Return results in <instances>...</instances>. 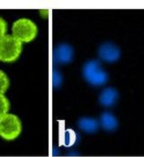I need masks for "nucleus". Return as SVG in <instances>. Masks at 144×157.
Returning <instances> with one entry per match:
<instances>
[{
  "instance_id": "nucleus-4",
  "label": "nucleus",
  "mask_w": 144,
  "mask_h": 157,
  "mask_svg": "<svg viewBox=\"0 0 144 157\" xmlns=\"http://www.w3.org/2000/svg\"><path fill=\"white\" fill-rule=\"evenodd\" d=\"M22 132V123L19 117L13 114H6L0 117V136L5 140H15Z\"/></svg>"
},
{
  "instance_id": "nucleus-2",
  "label": "nucleus",
  "mask_w": 144,
  "mask_h": 157,
  "mask_svg": "<svg viewBox=\"0 0 144 157\" xmlns=\"http://www.w3.org/2000/svg\"><path fill=\"white\" fill-rule=\"evenodd\" d=\"M23 49V44L13 35H6L0 39V61L13 63L16 61Z\"/></svg>"
},
{
  "instance_id": "nucleus-10",
  "label": "nucleus",
  "mask_w": 144,
  "mask_h": 157,
  "mask_svg": "<svg viewBox=\"0 0 144 157\" xmlns=\"http://www.w3.org/2000/svg\"><path fill=\"white\" fill-rule=\"evenodd\" d=\"M10 109V103L7 98L4 94H0V117L8 114Z\"/></svg>"
},
{
  "instance_id": "nucleus-11",
  "label": "nucleus",
  "mask_w": 144,
  "mask_h": 157,
  "mask_svg": "<svg viewBox=\"0 0 144 157\" xmlns=\"http://www.w3.org/2000/svg\"><path fill=\"white\" fill-rule=\"evenodd\" d=\"M10 81L7 75L0 70V94H4L9 88Z\"/></svg>"
},
{
  "instance_id": "nucleus-3",
  "label": "nucleus",
  "mask_w": 144,
  "mask_h": 157,
  "mask_svg": "<svg viewBox=\"0 0 144 157\" xmlns=\"http://www.w3.org/2000/svg\"><path fill=\"white\" fill-rule=\"evenodd\" d=\"M37 33V25L28 18H20L16 20L12 26V35L22 44L32 42L36 37Z\"/></svg>"
},
{
  "instance_id": "nucleus-5",
  "label": "nucleus",
  "mask_w": 144,
  "mask_h": 157,
  "mask_svg": "<svg viewBox=\"0 0 144 157\" xmlns=\"http://www.w3.org/2000/svg\"><path fill=\"white\" fill-rule=\"evenodd\" d=\"M97 54L102 62L107 63H115L121 57V49L113 42H105L99 45Z\"/></svg>"
},
{
  "instance_id": "nucleus-12",
  "label": "nucleus",
  "mask_w": 144,
  "mask_h": 157,
  "mask_svg": "<svg viewBox=\"0 0 144 157\" xmlns=\"http://www.w3.org/2000/svg\"><path fill=\"white\" fill-rule=\"evenodd\" d=\"M6 29H7L6 22L2 17H0V39L6 35Z\"/></svg>"
},
{
  "instance_id": "nucleus-6",
  "label": "nucleus",
  "mask_w": 144,
  "mask_h": 157,
  "mask_svg": "<svg viewBox=\"0 0 144 157\" xmlns=\"http://www.w3.org/2000/svg\"><path fill=\"white\" fill-rule=\"evenodd\" d=\"M118 98H119V93L115 88L106 87L100 92L98 97V101L103 107L110 108L117 102Z\"/></svg>"
},
{
  "instance_id": "nucleus-9",
  "label": "nucleus",
  "mask_w": 144,
  "mask_h": 157,
  "mask_svg": "<svg viewBox=\"0 0 144 157\" xmlns=\"http://www.w3.org/2000/svg\"><path fill=\"white\" fill-rule=\"evenodd\" d=\"M78 126L85 133L91 134V133H95L98 130L100 124H99V120H97L94 117H84L79 119Z\"/></svg>"
},
{
  "instance_id": "nucleus-8",
  "label": "nucleus",
  "mask_w": 144,
  "mask_h": 157,
  "mask_svg": "<svg viewBox=\"0 0 144 157\" xmlns=\"http://www.w3.org/2000/svg\"><path fill=\"white\" fill-rule=\"evenodd\" d=\"M74 58V49L69 44H63L56 50V59L61 63H70Z\"/></svg>"
},
{
  "instance_id": "nucleus-7",
  "label": "nucleus",
  "mask_w": 144,
  "mask_h": 157,
  "mask_svg": "<svg viewBox=\"0 0 144 157\" xmlns=\"http://www.w3.org/2000/svg\"><path fill=\"white\" fill-rule=\"evenodd\" d=\"M99 124L100 126L103 127L105 131L113 132L116 130V128L119 126V122L117 117L111 113V112H103L99 118Z\"/></svg>"
},
{
  "instance_id": "nucleus-1",
  "label": "nucleus",
  "mask_w": 144,
  "mask_h": 157,
  "mask_svg": "<svg viewBox=\"0 0 144 157\" xmlns=\"http://www.w3.org/2000/svg\"><path fill=\"white\" fill-rule=\"evenodd\" d=\"M82 74L87 83L94 87H100L108 81V74L97 60H89L85 63Z\"/></svg>"
}]
</instances>
